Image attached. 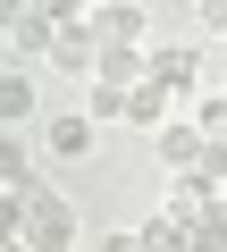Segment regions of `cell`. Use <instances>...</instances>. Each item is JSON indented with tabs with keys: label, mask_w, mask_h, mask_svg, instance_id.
I'll return each mask as SVG.
<instances>
[{
	"label": "cell",
	"mask_w": 227,
	"mask_h": 252,
	"mask_svg": "<svg viewBox=\"0 0 227 252\" xmlns=\"http://www.w3.org/2000/svg\"><path fill=\"white\" fill-rule=\"evenodd\" d=\"M42 152H51V160H84V152H93V118H84V109L42 118Z\"/></svg>",
	"instance_id": "obj_5"
},
{
	"label": "cell",
	"mask_w": 227,
	"mask_h": 252,
	"mask_svg": "<svg viewBox=\"0 0 227 252\" xmlns=\"http://www.w3.org/2000/svg\"><path fill=\"white\" fill-rule=\"evenodd\" d=\"M219 202H227V193H219V185H202L194 168H185V177H168V193H160V210H168V219H185V227H194L202 210H219Z\"/></svg>",
	"instance_id": "obj_7"
},
{
	"label": "cell",
	"mask_w": 227,
	"mask_h": 252,
	"mask_svg": "<svg viewBox=\"0 0 227 252\" xmlns=\"http://www.w3.org/2000/svg\"><path fill=\"white\" fill-rule=\"evenodd\" d=\"M84 118H93V126H118V118H127V93H118V84H93V93H84Z\"/></svg>",
	"instance_id": "obj_14"
},
{
	"label": "cell",
	"mask_w": 227,
	"mask_h": 252,
	"mask_svg": "<svg viewBox=\"0 0 227 252\" xmlns=\"http://www.w3.org/2000/svg\"><path fill=\"white\" fill-rule=\"evenodd\" d=\"M0 193H17V202H34V193H42V168H34L26 135H9V126H0Z\"/></svg>",
	"instance_id": "obj_4"
},
{
	"label": "cell",
	"mask_w": 227,
	"mask_h": 252,
	"mask_svg": "<svg viewBox=\"0 0 227 252\" xmlns=\"http://www.w3.org/2000/svg\"><path fill=\"white\" fill-rule=\"evenodd\" d=\"M194 177H202V185H219V193H227V143H202V160H194Z\"/></svg>",
	"instance_id": "obj_16"
},
{
	"label": "cell",
	"mask_w": 227,
	"mask_h": 252,
	"mask_svg": "<svg viewBox=\"0 0 227 252\" xmlns=\"http://www.w3.org/2000/svg\"><path fill=\"white\" fill-rule=\"evenodd\" d=\"M219 34H227V9H219Z\"/></svg>",
	"instance_id": "obj_19"
},
{
	"label": "cell",
	"mask_w": 227,
	"mask_h": 252,
	"mask_svg": "<svg viewBox=\"0 0 227 252\" xmlns=\"http://www.w3.org/2000/svg\"><path fill=\"white\" fill-rule=\"evenodd\" d=\"M185 118L202 126V143H227V93H210V101L194 93V109H185Z\"/></svg>",
	"instance_id": "obj_13"
},
{
	"label": "cell",
	"mask_w": 227,
	"mask_h": 252,
	"mask_svg": "<svg viewBox=\"0 0 227 252\" xmlns=\"http://www.w3.org/2000/svg\"><path fill=\"white\" fill-rule=\"evenodd\" d=\"M152 76V51L143 42H101V59H93V84H118V93H135Z\"/></svg>",
	"instance_id": "obj_3"
},
{
	"label": "cell",
	"mask_w": 227,
	"mask_h": 252,
	"mask_svg": "<svg viewBox=\"0 0 227 252\" xmlns=\"http://www.w3.org/2000/svg\"><path fill=\"white\" fill-rule=\"evenodd\" d=\"M152 84H160L168 101H194V84H202V51H185V42H152Z\"/></svg>",
	"instance_id": "obj_2"
},
{
	"label": "cell",
	"mask_w": 227,
	"mask_h": 252,
	"mask_svg": "<svg viewBox=\"0 0 227 252\" xmlns=\"http://www.w3.org/2000/svg\"><path fill=\"white\" fill-rule=\"evenodd\" d=\"M135 235H143V252H194V227H185V219H168V210H152Z\"/></svg>",
	"instance_id": "obj_11"
},
{
	"label": "cell",
	"mask_w": 227,
	"mask_h": 252,
	"mask_svg": "<svg viewBox=\"0 0 227 252\" xmlns=\"http://www.w3.org/2000/svg\"><path fill=\"white\" fill-rule=\"evenodd\" d=\"M143 26H152V9H143V0H118V9H101V42H143Z\"/></svg>",
	"instance_id": "obj_12"
},
{
	"label": "cell",
	"mask_w": 227,
	"mask_h": 252,
	"mask_svg": "<svg viewBox=\"0 0 227 252\" xmlns=\"http://www.w3.org/2000/svg\"><path fill=\"white\" fill-rule=\"evenodd\" d=\"M9 244H26V202L0 193V252H9Z\"/></svg>",
	"instance_id": "obj_15"
},
{
	"label": "cell",
	"mask_w": 227,
	"mask_h": 252,
	"mask_svg": "<svg viewBox=\"0 0 227 252\" xmlns=\"http://www.w3.org/2000/svg\"><path fill=\"white\" fill-rule=\"evenodd\" d=\"M9 42H17V67H26V59H51V51H59V17H51V9H17V34H9Z\"/></svg>",
	"instance_id": "obj_8"
},
{
	"label": "cell",
	"mask_w": 227,
	"mask_h": 252,
	"mask_svg": "<svg viewBox=\"0 0 227 252\" xmlns=\"http://www.w3.org/2000/svg\"><path fill=\"white\" fill-rule=\"evenodd\" d=\"M93 252H143V235H135V227H118V235H93Z\"/></svg>",
	"instance_id": "obj_17"
},
{
	"label": "cell",
	"mask_w": 227,
	"mask_h": 252,
	"mask_svg": "<svg viewBox=\"0 0 227 252\" xmlns=\"http://www.w3.org/2000/svg\"><path fill=\"white\" fill-rule=\"evenodd\" d=\"M26 252H84V219H76V202L67 193H34L26 202Z\"/></svg>",
	"instance_id": "obj_1"
},
{
	"label": "cell",
	"mask_w": 227,
	"mask_h": 252,
	"mask_svg": "<svg viewBox=\"0 0 227 252\" xmlns=\"http://www.w3.org/2000/svg\"><path fill=\"white\" fill-rule=\"evenodd\" d=\"M9 252H26V244H9Z\"/></svg>",
	"instance_id": "obj_20"
},
{
	"label": "cell",
	"mask_w": 227,
	"mask_h": 252,
	"mask_svg": "<svg viewBox=\"0 0 227 252\" xmlns=\"http://www.w3.org/2000/svg\"><path fill=\"white\" fill-rule=\"evenodd\" d=\"M152 152H160V168H168V177H185V168L202 160V126H194V118H168L160 135H152Z\"/></svg>",
	"instance_id": "obj_6"
},
{
	"label": "cell",
	"mask_w": 227,
	"mask_h": 252,
	"mask_svg": "<svg viewBox=\"0 0 227 252\" xmlns=\"http://www.w3.org/2000/svg\"><path fill=\"white\" fill-rule=\"evenodd\" d=\"M42 109V93H34V76L26 67H9V76H0V126H9V135H17V126Z\"/></svg>",
	"instance_id": "obj_9"
},
{
	"label": "cell",
	"mask_w": 227,
	"mask_h": 252,
	"mask_svg": "<svg viewBox=\"0 0 227 252\" xmlns=\"http://www.w3.org/2000/svg\"><path fill=\"white\" fill-rule=\"evenodd\" d=\"M168 118H177V101H168V93H160V84L143 76V84L127 93V126H143V135H160V126H168Z\"/></svg>",
	"instance_id": "obj_10"
},
{
	"label": "cell",
	"mask_w": 227,
	"mask_h": 252,
	"mask_svg": "<svg viewBox=\"0 0 227 252\" xmlns=\"http://www.w3.org/2000/svg\"><path fill=\"white\" fill-rule=\"evenodd\" d=\"M0 34H17V0H0Z\"/></svg>",
	"instance_id": "obj_18"
}]
</instances>
